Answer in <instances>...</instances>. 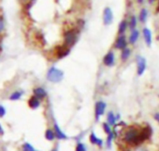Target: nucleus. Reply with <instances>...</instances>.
<instances>
[{
  "instance_id": "nucleus-1",
  "label": "nucleus",
  "mask_w": 159,
  "mask_h": 151,
  "mask_svg": "<svg viewBox=\"0 0 159 151\" xmlns=\"http://www.w3.org/2000/svg\"><path fill=\"white\" fill-rule=\"evenodd\" d=\"M152 131L149 127H143V128H136V127H129L123 136V140L132 146L140 145L141 143L144 142L145 140L149 139L151 136Z\"/></svg>"
},
{
  "instance_id": "nucleus-2",
  "label": "nucleus",
  "mask_w": 159,
  "mask_h": 151,
  "mask_svg": "<svg viewBox=\"0 0 159 151\" xmlns=\"http://www.w3.org/2000/svg\"><path fill=\"white\" fill-rule=\"evenodd\" d=\"M63 76H64L63 71L54 66L50 67L47 71V79L50 83H54V84L60 83L63 79Z\"/></svg>"
},
{
  "instance_id": "nucleus-3",
  "label": "nucleus",
  "mask_w": 159,
  "mask_h": 151,
  "mask_svg": "<svg viewBox=\"0 0 159 151\" xmlns=\"http://www.w3.org/2000/svg\"><path fill=\"white\" fill-rule=\"evenodd\" d=\"M77 40V32L75 29L68 30L63 34V45L68 47L73 46Z\"/></svg>"
},
{
  "instance_id": "nucleus-4",
  "label": "nucleus",
  "mask_w": 159,
  "mask_h": 151,
  "mask_svg": "<svg viewBox=\"0 0 159 151\" xmlns=\"http://www.w3.org/2000/svg\"><path fill=\"white\" fill-rule=\"evenodd\" d=\"M129 44V41L126 37L125 34H119L118 37L116 38L115 44H114V47L116 49H119V50H123L127 47Z\"/></svg>"
},
{
  "instance_id": "nucleus-5",
  "label": "nucleus",
  "mask_w": 159,
  "mask_h": 151,
  "mask_svg": "<svg viewBox=\"0 0 159 151\" xmlns=\"http://www.w3.org/2000/svg\"><path fill=\"white\" fill-rule=\"evenodd\" d=\"M136 63H137V73L138 75H143L146 70V66H147V63H146V60L142 56H138L136 58Z\"/></svg>"
},
{
  "instance_id": "nucleus-6",
  "label": "nucleus",
  "mask_w": 159,
  "mask_h": 151,
  "mask_svg": "<svg viewBox=\"0 0 159 151\" xmlns=\"http://www.w3.org/2000/svg\"><path fill=\"white\" fill-rule=\"evenodd\" d=\"M106 110V103L103 101H98L95 105V120L98 122L100 117L102 116Z\"/></svg>"
},
{
  "instance_id": "nucleus-7",
  "label": "nucleus",
  "mask_w": 159,
  "mask_h": 151,
  "mask_svg": "<svg viewBox=\"0 0 159 151\" xmlns=\"http://www.w3.org/2000/svg\"><path fill=\"white\" fill-rule=\"evenodd\" d=\"M55 53H56V57L58 58H63L65 57H67L70 53V47L66 46L65 45H59L56 47L55 49Z\"/></svg>"
},
{
  "instance_id": "nucleus-8",
  "label": "nucleus",
  "mask_w": 159,
  "mask_h": 151,
  "mask_svg": "<svg viewBox=\"0 0 159 151\" xmlns=\"http://www.w3.org/2000/svg\"><path fill=\"white\" fill-rule=\"evenodd\" d=\"M102 19H103V23L104 25H110L113 22L114 19V14L113 11L110 7H105L103 10V15H102Z\"/></svg>"
},
{
  "instance_id": "nucleus-9",
  "label": "nucleus",
  "mask_w": 159,
  "mask_h": 151,
  "mask_svg": "<svg viewBox=\"0 0 159 151\" xmlns=\"http://www.w3.org/2000/svg\"><path fill=\"white\" fill-rule=\"evenodd\" d=\"M53 130H54V133H55V136H56V139H59V140H66V139H68V136L61 129V127L59 126V124L57 123H54Z\"/></svg>"
},
{
  "instance_id": "nucleus-10",
  "label": "nucleus",
  "mask_w": 159,
  "mask_h": 151,
  "mask_svg": "<svg viewBox=\"0 0 159 151\" xmlns=\"http://www.w3.org/2000/svg\"><path fill=\"white\" fill-rule=\"evenodd\" d=\"M115 60H116V57L113 51H109L107 54H105V56L103 57V64L107 67H112L115 64Z\"/></svg>"
},
{
  "instance_id": "nucleus-11",
  "label": "nucleus",
  "mask_w": 159,
  "mask_h": 151,
  "mask_svg": "<svg viewBox=\"0 0 159 151\" xmlns=\"http://www.w3.org/2000/svg\"><path fill=\"white\" fill-rule=\"evenodd\" d=\"M33 95L34 97H36L37 98H39L40 100H43V99H45L48 97V93H47L46 89L41 87V86H37V87L34 88Z\"/></svg>"
},
{
  "instance_id": "nucleus-12",
  "label": "nucleus",
  "mask_w": 159,
  "mask_h": 151,
  "mask_svg": "<svg viewBox=\"0 0 159 151\" xmlns=\"http://www.w3.org/2000/svg\"><path fill=\"white\" fill-rule=\"evenodd\" d=\"M27 104H28V106H29L30 109H32V110H36V109H38V108L41 106V100L33 95V96H31V97H29V99H28V101H27Z\"/></svg>"
},
{
  "instance_id": "nucleus-13",
  "label": "nucleus",
  "mask_w": 159,
  "mask_h": 151,
  "mask_svg": "<svg viewBox=\"0 0 159 151\" xmlns=\"http://www.w3.org/2000/svg\"><path fill=\"white\" fill-rule=\"evenodd\" d=\"M139 37H140V32H139L137 29L132 30V31H131V33H130V35H129V39H128L129 44L134 45V44L138 41Z\"/></svg>"
},
{
  "instance_id": "nucleus-14",
  "label": "nucleus",
  "mask_w": 159,
  "mask_h": 151,
  "mask_svg": "<svg viewBox=\"0 0 159 151\" xmlns=\"http://www.w3.org/2000/svg\"><path fill=\"white\" fill-rule=\"evenodd\" d=\"M89 141H90V143L92 144V145H96V146H98V147H100V148H102V145H103V141L102 140V139H100L96 135H95V133H91L90 134V136H89Z\"/></svg>"
},
{
  "instance_id": "nucleus-15",
  "label": "nucleus",
  "mask_w": 159,
  "mask_h": 151,
  "mask_svg": "<svg viewBox=\"0 0 159 151\" xmlns=\"http://www.w3.org/2000/svg\"><path fill=\"white\" fill-rule=\"evenodd\" d=\"M143 39L145 41V43L147 44V45H151L152 44V32L148 28H144L143 30Z\"/></svg>"
},
{
  "instance_id": "nucleus-16",
  "label": "nucleus",
  "mask_w": 159,
  "mask_h": 151,
  "mask_svg": "<svg viewBox=\"0 0 159 151\" xmlns=\"http://www.w3.org/2000/svg\"><path fill=\"white\" fill-rule=\"evenodd\" d=\"M23 91L22 90H17V91H14L10 94V96L8 97V99L10 101H18L21 98V97L23 96Z\"/></svg>"
},
{
  "instance_id": "nucleus-17",
  "label": "nucleus",
  "mask_w": 159,
  "mask_h": 151,
  "mask_svg": "<svg viewBox=\"0 0 159 151\" xmlns=\"http://www.w3.org/2000/svg\"><path fill=\"white\" fill-rule=\"evenodd\" d=\"M45 138L48 140V141H54L56 139V136H55V133H54V130L53 128H47V130L45 131Z\"/></svg>"
},
{
  "instance_id": "nucleus-18",
  "label": "nucleus",
  "mask_w": 159,
  "mask_h": 151,
  "mask_svg": "<svg viewBox=\"0 0 159 151\" xmlns=\"http://www.w3.org/2000/svg\"><path fill=\"white\" fill-rule=\"evenodd\" d=\"M116 121H117L116 115L114 112L110 111L107 113V123L108 124H110L111 126H115L116 124Z\"/></svg>"
},
{
  "instance_id": "nucleus-19",
  "label": "nucleus",
  "mask_w": 159,
  "mask_h": 151,
  "mask_svg": "<svg viewBox=\"0 0 159 151\" xmlns=\"http://www.w3.org/2000/svg\"><path fill=\"white\" fill-rule=\"evenodd\" d=\"M130 55H131V49H130V48L126 47L125 49H123V50L121 51L120 58H121V60H122V61H127V60L129 58Z\"/></svg>"
},
{
  "instance_id": "nucleus-20",
  "label": "nucleus",
  "mask_w": 159,
  "mask_h": 151,
  "mask_svg": "<svg viewBox=\"0 0 159 151\" xmlns=\"http://www.w3.org/2000/svg\"><path fill=\"white\" fill-rule=\"evenodd\" d=\"M128 28H129L128 20L127 19L121 20V22L119 23V26H118V34H124Z\"/></svg>"
},
{
  "instance_id": "nucleus-21",
  "label": "nucleus",
  "mask_w": 159,
  "mask_h": 151,
  "mask_svg": "<svg viewBox=\"0 0 159 151\" xmlns=\"http://www.w3.org/2000/svg\"><path fill=\"white\" fill-rule=\"evenodd\" d=\"M137 24H138L137 18H136V16L132 15V16L129 18V19L128 20V25H129V29L132 31V30L136 29V27H137Z\"/></svg>"
},
{
  "instance_id": "nucleus-22",
  "label": "nucleus",
  "mask_w": 159,
  "mask_h": 151,
  "mask_svg": "<svg viewBox=\"0 0 159 151\" xmlns=\"http://www.w3.org/2000/svg\"><path fill=\"white\" fill-rule=\"evenodd\" d=\"M147 17H148V11L146 8H142L141 12H140V15H139V19H140V21L141 22H145L146 19H147Z\"/></svg>"
},
{
  "instance_id": "nucleus-23",
  "label": "nucleus",
  "mask_w": 159,
  "mask_h": 151,
  "mask_svg": "<svg viewBox=\"0 0 159 151\" xmlns=\"http://www.w3.org/2000/svg\"><path fill=\"white\" fill-rule=\"evenodd\" d=\"M21 151H35L34 148L28 142H25L22 146H21Z\"/></svg>"
},
{
  "instance_id": "nucleus-24",
  "label": "nucleus",
  "mask_w": 159,
  "mask_h": 151,
  "mask_svg": "<svg viewBox=\"0 0 159 151\" xmlns=\"http://www.w3.org/2000/svg\"><path fill=\"white\" fill-rule=\"evenodd\" d=\"M115 133L114 132H112V133H110L109 135H107V140H106V144H107V146H108V148H111L112 147V142H113V140L115 139Z\"/></svg>"
},
{
  "instance_id": "nucleus-25",
  "label": "nucleus",
  "mask_w": 159,
  "mask_h": 151,
  "mask_svg": "<svg viewBox=\"0 0 159 151\" xmlns=\"http://www.w3.org/2000/svg\"><path fill=\"white\" fill-rule=\"evenodd\" d=\"M75 151H87V147L85 146V144L79 142L75 146Z\"/></svg>"
},
{
  "instance_id": "nucleus-26",
  "label": "nucleus",
  "mask_w": 159,
  "mask_h": 151,
  "mask_svg": "<svg viewBox=\"0 0 159 151\" xmlns=\"http://www.w3.org/2000/svg\"><path fill=\"white\" fill-rule=\"evenodd\" d=\"M102 127H103L104 132H105L107 135H109L110 133H112V132H113V131H112V129H111V125H110V124H108L107 123H103V125H102Z\"/></svg>"
},
{
  "instance_id": "nucleus-27",
  "label": "nucleus",
  "mask_w": 159,
  "mask_h": 151,
  "mask_svg": "<svg viewBox=\"0 0 159 151\" xmlns=\"http://www.w3.org/2000/svg\"><path fill=\"white\" fill-rule=\"evenodd\" d=\"M6 113H7L6 108H5L3 105H0V118H3V117H5Z\"/></svg>"
},
{
  "instance_id": "nucleus-28",
  "label": "nucleus",
  "mask_w": 159,
  "mask_h": 151,
  "mask_svg": "<svg viewBox=\"0 0 159 151\" xmlns=\"http://www.w3.org/2000/svg\"><path fill=\"white\" fill-rule=\"evenodd\" d=\"M4 30H5V21H4L3 18L0 16V34L3 32Z\"/></svg>"
},
{
  "instance_id": "nucleus-29",
  "label": "nucleus",
  "mask_w": 159,
  "mask_h": 151,
  "mask_svg": "<svg viewBox=\"0 0 159 151\" xmlns=\"http://www.w3.org/2000/svg\"><path fill=\"white\" fill-rule=\"evenodd\" d=\"M154 119H155L157 123H159V112H157V113L154 115Z\"/></svg>"
},
{
  "instance_id": "nucleus-30",
  "label": "nucleus",
  "mask_w": 159,
  "mask_h": 151,
  "mask_svg": "<svg viewBox=\"0 0 159 151\" xmlns=\"http://www.w3.org/2000/svg\"><path fill=\"white\" fill-rule=\"evenodd\" d=\"M3 135H4V129H3V127H2V125L0 123V136H3Z\"/></svg>"
},
{
  "instance_id": "nucleus-31",
  "label": "nucleus",
  "mask_w": 159,
  "mask_h": 151,
  "mask_svg": "<svg viewBox=\"0 0 159 151\" xmlns=\"http://www.w3.org/2000/svg\"><path fill=\"white\" fill-rule=\"evenodd\" d=\"M137 2H138L139 4H143V3L144 2V0H137Z\"/></svg>"
},
{
  "instance_id": "nucleus-32",
  "label": "nucleus",
  "mask_w": 159,
  "mask_h": 151,
  "mask_svg": "<svg viewBox=\"0 0 159 151\" xmlns=\"http://www.w3.org/2000/svg\"><path fill=\"white\" fill-rule=\"evenodd\" d=\"M50 151H58V149L57 148H54V149H52Z\"/></svg>"
},
{
  "instance_id": "nucleus-33",
  "label": "nucleus",
  "mask_w": 159,
  "mask_h": 151,
  "mask_svg": "<svg viewBox=\"0 0 159 151\" xmlns=\"http://www.w3.org/2000/svg\"><path fill=\"white\" fill-rule=\"evenodd\" d=\"M148 1H149V3H154L156 0H148Z\"/></svg>"
},
{
  "instance_id": "nucleus-34",
  "label": "nucleus",
  "mask_w": 159,
  "mask_h": 151,
  "mask_svg": "<svg viewBox=\"0 0 159 151\" xmlns=\"http://www.w3.org/2000/svg\"><path fill=\"white\" fill-rule=\"evenodd\" d=\"M157 11L159 12V4H158V6H157Z\"/></svg>"
},
{
  "instance_id": "nucleus-35",
  "label": "nucleus",
  "mask_w": 159,
  "mask_h": 151,
  "mask_svg": "<svg viewBox=\"0 0 159 151\" xmlns=\"http://www.w3.org/2000/svg\"><path fill=\"white\" fill-rule=\"evenodd\" d=\"M23 1H26V0H23Z\"/></svg>"
},
{
  "instance_id": "nucleus-36",
  "label": "nucleus",
  "mask_w": 159,
  "mask_h": 151,
  "mask_svg": "<svg viewBox=\"0 0 159 151\" xmlns=\"http://www.w3.org/2000/svg\"><path fill=\"white\" fill-rule=\"evenodd\" d=\"M35 151H39V150H35Z\"/></svg>"
}]
</instances>
